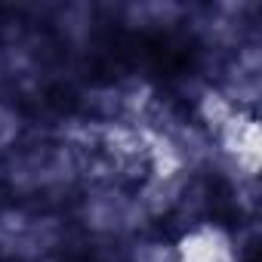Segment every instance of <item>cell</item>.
Masks as SVG:
<instances>
[{
	"label": "cell",
	"mask_w": 262,
	"mask_h": 262,
	"mask_svg": "<svg viewBox=\"0 0 262 262\" xmlns=\"http://www.w3.org/2000/svg\"><path fill=\"white\" fill-rule=\"evenodd\" d=\"M173 262H237V250L222 225L201 222L176 241Z\"/></svg>",
	"instance_id": "6da1fadb"
},
{
	"label": "cell",
	"mask_w": 262,
	"mask_h": 262,
	"mask_svg": "<svg viewBox=\"0 0 262 262\" xmlns=\"http://www.w3.org/2000/svg\"><path fill=\"white\" fill-rule=\"evenodd\" d=\"M83 219L93 231L99 234H114V231H123V228H133L136 225V207L126 194H120L117 188L105 185L99 191L90 194L86 207H83Z\"/></svg>",
	"instance_id": "7a4b0ae2"
},
{
	"label": "cell",
	"mask_w": 262,
	"mask_h": 262,
	"mask_svg": "<svg viewBox=\"0 0 262 262\" xmlns=\"http://www.w3.org/2000/svg\"><path fill=\"white\" fill-rule=\"evenodd\" d=\"M216 136H219L222 148L241 167H247V173L256 170V164H259V123H256V117H250L237 108Z\"/></svg>",
	"instance_id": "3957f363"
},
{
	"label": "cell",
	"mask_w": 262,
	"mask_h": 262,
	"mask_svg": "<svg viewBox=\"0 0 262 262\" xmlns=\"http://www.w3.org/2000/svg\"><path fill=\"white\" fill-rule=\"evenodd\" d=\"M19 129H22V117H19V111H13L10 105L0 102V148H7V145L16 142Z\"/></svg>",
	"instance_id": "277c9868"
},
{
	"label": "cell",
	"mask_w": 262,
	"mask_h": 262,
	"mask_svg": "<svg viewBox=\"0 0 262 262\" xmlns=\"http://www.w3.org/2000/svg\"><path fill=\"white\" fill-rule=\"evenodd\" d=\"M133 262H173V247L167 244H139Z\"/></svg>",
	"instance_id": "5b68a950"
},
{
	"label": "cell",
	"mask_w": 262,
	"mask_h": 262,
	"mask_svg": "<svg viewBox=\"0 0 262 262\" xmlns=\"http://www.w3.org/2000/svg\"><path fill=\"white\" fill-rule=\"evenodd\" d=\"M0 77H4V53H0Z\"/></svg>",
	"instance_id": "8992f818"
}]
</instances>
